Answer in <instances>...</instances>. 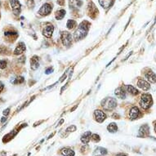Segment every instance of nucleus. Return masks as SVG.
I'll use <instances>...</instances> for the list:
<instances>
[{
    "instance_id": "4468645a",
    "label": "nucleus",
    "mask_w": 156,
    "mask_h": 156,
    "mask_svg": "<svg viewBox=\"0 0 156 156\" xmlns=\"http://www.w3.org/2000/svg\"><path fill=\"white\" fill-rule=\"evenodd\" d=\"M145 79L150 82V83H156V75L153 72V71H148L145 75Z\"/></svg>"
},
{
    "instance_id": "bb28decb",
    "label": "nucleus",
    "mask_w": 156,
    "mask_h": 156,
    "mask_svg": "<svg viewBox=\"0 0 156 156\" xmlns=\"http://www.w3.org/2000/svg\"><path fill=\"white\" fill-rule=\"evenodd\" d=\"M97 150H98L97 152L100 153V154H101V155H106V154H107V150L102 148V147H99V148H97Z\"/></svg>"
},
{
    "instance_id": "39448f33",
    "label": "nucleus",
    "mask_w": 156,
    "mask_h": 156,
    "mask_svg": "<svg viewBox=\"0 0 156 156\" xmlns=\"http://www.w3.org/2000/svg\"><path fill=\"white\" fill-rule=\"evenodd\" d=\"M10 5L12 7L13 13L17 16L21 13V3L19 2V0H10Z\"/></svg>"
},
{
    "instance_id": "6e6552de",
    "label": "nucleus",
    "mask_w": 156,
    "mask_h": 156,
    "mask_svg": "<svg viewBox=\"0 0 156 156\" xmlns=\"http://www.w3.org/2000/svg\"><path fill=\"white\" fill-rule=\"evenodd\" d=\"M94 116H95L96 120L98 123H102L106 119V115L102 110H96L94 111Z\"/></svg>"
},
{
    "instance_id": "cd10ccee",
    "label": "nucleus",
    "mask_w": 156,
    "mask_h": 156,
    "mask_svg": "<svg viewBox=\"0 0 156 156\" xmlns=\"http://www.w3.org/2000/svg\"><path fill=\"white\" fill-rule=\"evenodd\" d=\"M5 36H13V35H16V36H17V33L16 32V31H7L5 32Z\"/></svg>"
},
{
    "instance_id": "1a4fd4ad",
    "label": "nucleus",
    "mask_w": 156,
    "mask_h": 156,
    "mask_svg": "<svg viewBox=\"0 0 156 156\" xmlns=\"http://www.w3.org/2000/svg\"><path fill=\"white\" fill-rule=\"evenodd\" d=\"M137 87L143 91H148L150 88V85L148 82L143 79H139L137 80Z\"/></svg>"
},
{
    "instance_id": "f257e3e1",
    "label": "nucleus",
    "mask_w": 156,
    "mask_h": 156,
    "mask_svg": "<svg viewBox=\"0 0 156 156\" xmlns=\"http://www.w3.org/2000/svg\"><path fill=\"white\" fill-rule=\"evenodd\" d=\"M89 29V23L87 21H83L76 29L74 38L75 40H81L83 39L87 34V31Z\"/></svg>"
},
{
    "instance_id": "4be33fe9",
    "label": "nucleus",
    "mask_w": 156,
    "mask_h": 156,
    "mask_svg": "<svg viewBox=\"0 0 156 156\" xmlns=\"http://www.w3.org/2000/svg\"><path fill=\"white\" fill-rule=\"evenodd\" d=\"M65 16V10H64V9L58 10L57 12H56V15H55L57 20H61V19H63Z\"/></svg>"
},
{
    "instance_id": "b1692460",
    "label": "nucleus",
    "mask_w": 156,
    "mask_h": 156,
    "mask_svg": "<svg viewBox=\"0 0 156 156\" xmlns=\"http://www.w3.org/2000/svg\"><path fill=\"white\" fill-rule=\"evenodd\" d=\"M25 81V79H24V77L22 76H19L17 78H16V79H14V80L13 81H11L13 83V84H18V83H22Z\"/></svg>"
},
{
    "instance_id": "2f4dec72",
    "label": "nucleus",
    "mask_w": 156,
    "mask_h": 156,
    "mask_svg": "<svg viewBox=\"0 0 156 156\" xmlns=\"http://www.w3.org/2000/svg\"><path fill=\"white\" fill-rule=\"evenodd\" d=\"M25 56H22L21 57L19 58V62L25 63Z\"/></svg>"
},
{
    "instance_id": "c9c22d12",
    "label": "nucleus",
    "mask_w": 156,
    "mask_h": 156,
    "mask_svg": "<svg viewBox=\"0 0 156 156\" xmlns=\"http://www.w3.org/2000/svg\"><path fill=\"white\" fill-rule=\"evenodd\" d=\"M113 117H114V119H119V115H117V114H114V115H113Z\"/></svg>"
},
{
    "instance_id": "e433bc0d",
    "label": "nucleus",
    "mask_w": 156,
    "mask_h": 156,
    "mask_svg": "<svg viewBox=\"0 0 156 156\" xmlns=\"http://www.w3.org/2000/svg\"><path fill=\"white\" fill-rule=\"evenodd\" d=\"M6 120H7L6 117H3V118H2V119H1V123H4Z\"/></svg>"
},
{
    "instance_id": "9b49d317",
    "label": "nucleus",
    "mask_w": 156,
    "mask_h": 156,
    "mask_svg": "<svg viewBox=\"0 0 156 156\" xmlns=\"http://www.w3.org/2000/svg\"><path fill=\"white\" fill-rule=\"evenodd\" d=\"M26 47H25V43L21 42L18 43V45L16 47V49L14 50V55H20V54H22L25 51Z\"/></svg>"
},
{
    "instance_id": "aec40b11",
    "label": "nucleus",
    "mask_w": 156,
    "mask_h": 156,
    "mask_svg": "<svg viewBox=\"0 0 156 156\" xmlns=\"http://www.w3.org/2000/svg\"><path fill=\"white\" fill-rule=\"evenodd\" d=\"M61 154L65 156H75V151L69 148H64L61 150Z\"/></svg>"
},
{
    "instance_id": "6ab92c4d",
    "label": "nucleus",
    "mask_w": 156,
    "mask_h": 156,
    "mask_svg": "<svg viewBox=\"0 0 156 156\" xmlns=\"http://www.w3.org/2000/svg\"><path fill=\"white\" fill-rule=\"evenodd\" d=\"M126 89H127V92L130 93V94H132L133 96H136L139 93L138 90L135 87H133V85H127L126 86Z\"/></svg>"
},
{
    "instance_id": "5701e85b",
    "label": "nucleus",
    "mask_w": 156,
    "mask_h": 156,
    "mask_svg": "<svg viewBox=\"0 0 156 156\" xmlns=\"http://www.w3.org/2000/svg\"><path fill=\"white\" fill-rule=\"evenodd\" d=\"M76 21H74V20H69L68 21H67V24H66V26H67V28L69 29H72L75 28V26H76Z\"/></svg>"
},
{
    "instance_id": "4c0bfd02",
    "label": "nucleus",
    "mask_w": 156,
    "mask_h": 156,
    "mask_svg": "<svg viewBox=\"0 0 156 156\" xmlns=\"http://www.w3.org/2000/svg\"><path fill=\"white\" fill-rule=\"evenodd\" d=\"M77 107H78V105H75V107H74V108H73V109H72V110H71V111H74V110H75V109H76V108H77Z\"/></svg>"
},
{
    "instance_id": "9d476101",
    "label": "nucleus",
    "mask_w": 156,
    "mask_h": 156,
    "mask_svg": "<svg viewBox=\"0 0 156 156\" xmlns=\"http://www.w3.org/2000/svg\"><path fill=\"white\" fill-rule=\"evenodd\" d=\"M149 133H150V127H149L147 124L142 125L141 127H140V129H139L138 137H144L145 136H148V135H149Z\"/></svg>"
},
{
    "instance_id": "7ed1b4c3",
    "label": "nucleus",
    "mask_w": 156,
    "mask_h": 156,
    "mask_svg": "<svg viewBox=\"0 0 156 156\" xmlns=\"http://www.w3.org/2000/svg\"><path fill=\"white\" fill-rule=\"evenodd\" d=\"M101 106L105 110H112L117 106V101L113 97H106L101 101Z\"/></svg>"
},
{
    "instance_id": "7c9ffc66",
    "label": "nucleus",
    "mask_w": 156,
    "mask_h": 156,
    "mask_svg": "<svg viewBox=\"0 0 156 156\" xmlns=\"http://www.w3.org/2000/svg\"><path fill=\"white\" fill-rule=\"evenodd\" d=\"M9 112H10V108H7L6 110H4V111H3V115L7 116L8 114H9Z\"/></svg>"
},
{
    "instance_id": "f8f14e48",
    "label": "nucleus",
    "mask_w": 156,
    "mask_h": 156,
    "mask_svg": "<svg viewBox=\"0 0 156 156\" xmlns=\"http://www.w3.org/2000/svg\"><path fill=\"white\" fill-rule=\"evenodd\" d=\"M30 65H31V69L34 70L38 69L39 67V58L37 56H34L30 60Z\"/></svg>"
},
{
    "instance_id": "393cba45",
    "label": "nucleus",
    "mask_w": 156,
    "mask_h": 156,
    "mask_svg": "<svg viewBox=\"0 0 156 156\" xmlns=\"http://www.w3.org/2000/svg\"><path fill=\"white\" fill-rule=\"evenodd\" d=\"M7 67V61L4 60H0V69H5Z\"/></svg>"
},
{
    "instance_id": "2eb2a0df",
    "label": "nucleus",
    "mask_w": 156,
    "mask_h": 156,
    "mask_svg": "<svg viewBox=\"0 0 156 156\" xmlns=\"http://www.w3.org/2000/svg\"><path fill=\"white\" fill-rule=\"evenodd\" d=\"M53 31H54V27L50 25H47L44 28L43 31V34L47 38H50V37H52Z\"/></svg>"
},
{
    "instance_id": "72a5a7b5",
    "label": "nucleus",
    "mask_w": 156,
    "mask_h": 156,
    "mask_svg": "<svg viewBox=\"0 0 156 156\" xmlns=\"http://www.w3.org/2000/svg\"><path fill=\"white\" fill-rule=\"evenodd\" d=\"M57 3L61 6H63L65 4V0H57Z\"/></svg>"
},
{
    "instance_id": "423d86ee",
    "label": "nucleus",
    "mask_w": 156,
    "mask_h": 156,
    "mask_svg": "<svg viewBox=\"0 0 156 156\" xmlns=\"http://www.w3.org/2000/svg\"><path fill=\"white\" fill-rule=\"evenodd\" d=\"M52 10V7L49 4V3H44L43 6L41 7L39 11V14L41 16H47L49 15Z\"/></svg>"
},
{
    "instance_id": "ddd939ff",
    "label": "nucleus",
    "mask_w": 156,
    "mask_h": 156,
    "mask_svg": "<svg viewBox=\"0 0 156 156\" xmlns=\"http://www.w3.org/2000/svg\"><path fill=\"white\" fill-rule=\"evenodd\" d=\"M82 1L81 0H69V7L71 9H78L82 6Z\"/></svg>"
},
{
    "instance_id": "20e7f679",
    "label": "nucleus",
    "mask_w": 156,
    "mask_h": 156,
    "mask_svg": "<svg viewBox=\"0 0 156 156\" xmlns=\"http://www.w3.org/2000/svg\"><path fill=\"white\" fill-rule=\"evenodd\" d=\"M61 41L64 46L69 47L72 43V36L67 31L61 32Z\"/></svg>"
},
{
    "instance_id": "c756f323",
    "label": "nucleus",
    "mask_w": 156,
    "mask_h": 156,
    "mask_svg": "<svg viewBox=\"0 0 156 156\" xmlns=\"http://www.w3.org/2000/svg\"><path fill=\"white\" fill-rule=\"evenodd\" d=\"M66 131H67V132H75V131H76V127H75V125H71V126H69V127L66 129Z\"/></svg>"
},
{
    "instance_id": "412c9836",
    "label": "nucleus",
    "mask_w": 156,
    "mask_h": 156,
    "mask_svg": "<svg viewBox=\"0 0 156 156\" xmlns=\"http://www.w3.org/2000/svg\"><path fill=\"white\" fill-rule=\"evenodd\" d=\"M107 130L110 132V133H116L118 131V127H117V124L115 123H110L108 126H107Z\"/></svg>"
},
{
    "instance_id": "f3484780",
    "label": "nucleus",
    "mask_w": 156,
    "mask_h": 156,
    "mask_svg": "<svg viewBox=\"0 0 156 156\" xmlns=\"http://www.w3.org/2000/svg\"><path fill=\"white\" fill-rule=\"evenodd\" d=\"M91 136H92L91 132H86V133H84L81 137V141L83 144H87L89 142V141L91 140Z\"/></svg>"
},
{
    "instance_id": "0eeeda50",
    "label": "nucleus",
    "mask_w": 156,
    "mask_h": 156,
    "mask_svg": "<svg viewBox=\"0 0 156 156\" xmlns=\"http://www.w3.org/2000/svg\"><path fill=\"white\" fill-rule=\"evenodd\" d=\"M141 116V110H139L138 107L137 106H133V108L130 110V113H129V117L132 120H135V119H137L140 117Z\"/></svg>"
},
{
    "instance_id": "a211bd4d",
    "label": "nucleus",
    "mask_w": 156,
    "mask_h": 156,
    "mask_svg": "<svg viewBox=\"0 0 156 156\" xmlns=\"http://www.w3.org/2000/svg\"><path fill=\"white\" fill-rule=\"evenodd\" d=\"M99 3L103 8L107 9V8H109L111 6L112 0H99Z\"/></svg>"
},
{
    "instance_id": "f704fd0d",
    "label": "nucleus",
    "mask_w": 156,
    "mask_h": 156,
    "mask_svg": "<svg viewBox=\"0 0 156 156\" xmlns=\"http://www.w3.org/2000/svg\"><path fill=\"white\" fill-rule=\"evenodd\" d=\"M3 88H4V85H3V83L2 82H0V93H2V91L3 90Z\"/></svg>"
},
{
    "instance_id": "f03ea898",
    "label": "nucleus",
    "mask_w": 156,
    "mask_h": 156,
    "mask_svg": "<svg viewBox=\"0 0 156 156\" xmlns=\"http://www.w3.org/2000/svg\"><path fill=\"white\" fill-rule=\"evenodd\" d=\"M139 104L140 106L144 109V110H147L149 109L150 106L153 104V100H152V97L150 94H147V93H145L141 96V100L139 101Z\"/></svg>"
},
{
    "instance_id": "ea45409f",
    "label": "nucleus",
    "mask_w": 156,
    "mask_h": 156,
    "mask_svg": "<svg viewBox=\"0 0 156 156\" xmlns=\"http://www.w3.org/2000/svg\"><path fill=\"white\" fill-rule=\"evenodd\" d=\"M64 122V119H61V121H60V123H58V125H61V123H63Z\"/></svg>"
},
{
    "instance_id": "a878e982",
    "label": "nucleus",
    "mask_w": 156,
    "mask_h": 156,
    "mask_svg": "<svg viewBox=\"0 0 156 156\" xmlns=\"http://www.w3.org/2000/svg\"><path fill=\"white\" fill-rule=\"evenodd\" d=\"M35 5V3L34 0H27V6L29 7V8H34Z\"/></svg>"
},
{
    "instance_id": "dca6fc26",
    "label": "nucleus",
    "mask_w": 156,
    "mask_h": 156,
    "mask_svg": "<svg viewBox=\"0 0 156 156\" xmlns=\"http://www.w3.org/2000/svg\"><path fill=\"white\" fill-rule=\"evenodd\" d=\"M115 95L117 96V97L120 99H125L126 98V93L124 92V89L122 87H118L117 89H115Z\"/></svg>"
},
{
    "instance_id": "a19ab883",
    "label": "nucleus",
    "mask_w": 156,
    "mask_h": 156,
    "mask_svg": "<svg viewBox=\"0 0 156 156\" xmlns=\"http://www.w3.org/2000/svg\"><path fill=\"white\" fill-rule=\"evenodd\" d=\"M3 52V50L2 48H0V54H2Z\"/></svg>"
},
{
    "instance_id": "79ce46f5",
    "label": "nucleus",
    "mask_w": 156,
    "mask_h": 156,
    "mask_svg": "<svg viewBox=\"0 0 156 156\" xmlns=\"http://www.w3.org/2000/svg\"><path fill=\"white\" fill-rule=\"evenodd\" d=\"M155 133H156V124H155Z\"/></svg>"
},
{
    "instance_id": "473e14b6",
    "label": "nucleus",
    "mask_w": 156,
    "mask_h": 156,
    "mask_svg": "<svg viewBox=\"0 0 156 156\" xmlns=\"http://www.w3.org/2000/svg\"><path fill=\"white\" fill-rule=\"evenodd\" d=\"M52 71H53V69H52V68H48V69H46L45 73H46L47 75H49V74L52 73Z\"/></svg>"
},
{
    "instance_id": "58836bf2",
    "label": "nucleus",
    "mask_w": 156,
    "mask_h": 156,
    "mask_svg": "<svg viewBox=\"0 0 156 156\" xmlns=\"http://www.w3.org/2000/svg\"><path fill=\"white\" fill-rule=\"evenodd\" d=\"M117 156H127V155H124V154H119V155H118Z\"/></svg>"
},
{
    "instance_id": "c85d7f7f",
    "label": "nucleus",
    "mask_w": 156,
    "mask_h": 156,
    "mask_svg": "<svg viewBox=\"0 0 156 156\" xmlns=\"http://www.w3.org/2000/svg\"><path fill=\"white\" fill-rule=\"evenodd\" d=\"M92 139H93V141L97 142V141H100V136L97 135V134H93V136H92Z\"/></svg>"
}]
</instances>
